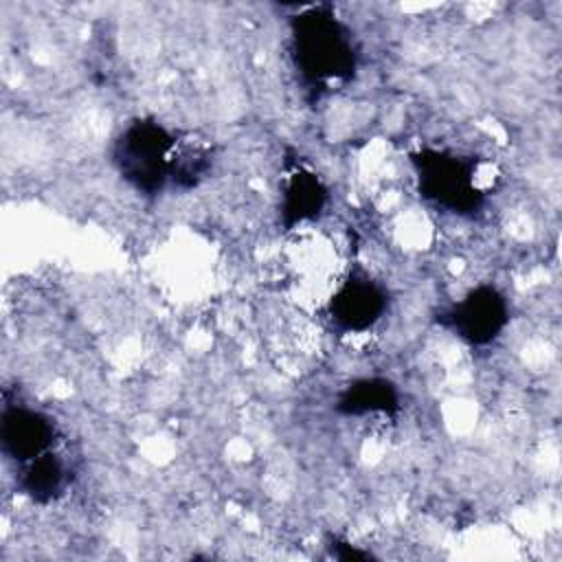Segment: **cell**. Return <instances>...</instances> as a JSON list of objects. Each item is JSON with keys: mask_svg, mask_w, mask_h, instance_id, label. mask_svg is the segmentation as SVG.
I'll use <instances>...</instances> for the list:
<instances>
[{"mask_svg": "<svg viewBox=\"0 0 562 562\" xmlns=\"http://www.w3.org/2000/svg\"><path fill=\"white\" fill-rule=\"evenodd\" d=\"M72 483V470L59 450L46 452L20 468H15L18 492L33 503L48 505L61 498Z\"/></svg>", "mask_w": 562, "mask_h": 562, "instance_id": "obj_9", "label": "cell"}, {"mask_svg": "<svg viewBox=\"0 0 562 562\" xmlns=\"http://www.w3.org/2000/svg\"><path fill=\"white\" fill-rule=\"evenodd\" d=\"M2 454L15 465H24L46 452L57 450L59 430L50 415L29 404H4L0 419Z\"/></svg>", "mask_w": 562, "mask_h": 562, "instance_id": "obj_6", "label": "cell"}, {"mask_svg": "<svg viewBox=\"0 0 562 562\" xmlns=\"http://www.w3.org/2000/svg\"><path fill=\"white\" fill-rule=\"evenodd\" d=\"M178 136V132L154 116L127 121L110 147L116 176L143 198L162 195L171 189V162Z\"/></svg>", "mask_w": 562, "mask_h": 562, "instance_id": "obj_2", "label": "cell"}, {"mask_svg": "<svg viewBox=\"0 0 562 562\" xmlns=\"http://www.w3.org/2000/svg\"><path fill=\"white\" fill-rule=\"evenodd\" d=\"M391 294L386 285L369 272L351 270L334 290L325 305L329 325L340 334H364L389 312Z\"/></svg>", "mask_w": 562, "mask_h": 562, "instance_id": "obj_5", "label": "cell"}, {"mask_svg": "<svg viewBox=\"0 0 562 562\" xmlns=\"http://www.w3.org/2000/svg\"><path fill=\"white\" fill-rule=\"evenodd\" d=\"M288 26L290 59L312 99L342 90L356 77L360 46L331 4L305 7L290 18Z\"/></svg>", "mask_w": 562, "mask_h": 562, "instance_id": "obj_1", "label": "cell"}, {"mask_svg": "<svg viewBox=\"0 0 562 562\" xmlns=\"http://www.w3.org/2000/svg\"><path fill=\"white\" fill-rule=\"evenodd\" d=\"M329 202V189L316 171L296 165L283 180L279 220L285 231H292L305 222L316 220Z\"/></svg>", "mask_w": 562, "mask_h": 562, "instance_id": "obj_7", "label": "cell"}, {"mask_svg": "<svg viewBox=\"0 0 562 562\" xmlns=\"http://www.w3.org/2000/svg\"><path fill=\"white\" fill-rule=\"evenodd\" d=\"M327 549H329V555H334L336 560H345V562H349V560H369V558H373L369 551L358 549L356 544H351L349 540H342V538H338V536H329V540H327Z\"/></svg>", "mask_w": 562, "mask_h": 562, "instance_id": "obj_11", "label": "cell"}, {"mask_svg": "<svg viewBox=\"0 0 562 562\" xmlns=\"http://www.w3.org/2000/svg\"><path fill=\"white\" fill-rule=\"evenodd\" d=\"M215 151L211 140L195 134H180L171 162V189L173 191H193L198 189L213 171Z\"/></svg>", "mask_w": 562, "mask_h": 562, "instance_id": "obj_10", "label": "cell"}, {"mask_svg": "<svg viewBox=\"0 0 562 562\" xmlns=\"http://www.w3.org/2000/svg\"><path fill=\"white\" fill-rule=\"evenodd\" d=\"M402 408V395L395 382L382 375L358 378L345 384L334 402V411L342 417L367 415H397Z\"/></svg>", "mask_w": 562, "mask_h": 562, "instance_id": "obj_8", "label": "cell"}, {"mask_svg": "<svg viewBox=\"0 0 562 562\" xmlns=\"http://www.w3.org/2000/svg\"><path fill=\"white\" fill-rule=\"evenodd\" d=\"M512 312L507 296L492 283L470 288L459 301L437 314L439 327L472 347L492 345L509 325Z\"/></svg>", "mask_w": 562, "mask_h": 562, "instance_id": "obj_4", "label": "cell"}, {"mask_svg": "<svg viewBox=\"0 0 562 562\" xmlns=\"http://www.w3.org/2000/svg\"><path fill=\"white\" fill-rule=\"evenodd\" d=\"M417 193L428 204L459 215L474 217L485 204V193L476 184L479 160L452 149L422 147L411 154Z\"/></svg>", "mask_w": 562, "mask_h": 562, "instance_id": "obj_3", "label": "cell"}]
</instances>
